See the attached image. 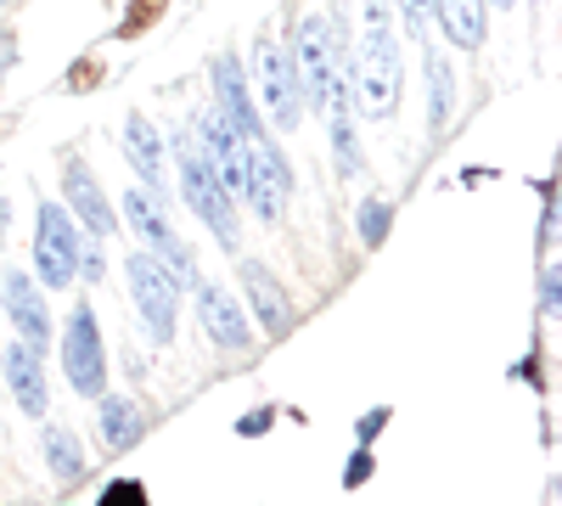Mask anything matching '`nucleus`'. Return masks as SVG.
Here are the masks:
<instances>
[{"instance_id": "f257e3e1", "label": "nucleus", "mask_w": 562, "mask_h": 506, "mask_svg": "<svg viewBox=\"0 0 562 506\" xmlns=\"http://www.w3.org/2000/svg\"><path fill=\"white\" fill-rule=\"evenodd\" d=\"M400 40H394V12L389 0H366V40L355 57V102L366 119H394L400 108Z\"/></svg>"}, {"instance_id": "f03ea898", "label": "nucleus", "mask_w": 562, "mask_h": 506, "mask_svg": "<svg viewBox=\"0 0 562 506\" xmlns=\"http://www.w3.org/2000/svg\"><path fill=\"white\" fill-rule=\"evenodd\" d=\"M175 153H180V192H186V203H192V214L214 232L220 248H237L243 243V225H237V209H231V192L214 180V169L198 158L192 135H175Z\"/></svg>"}, {"instance_id": "7ed1b4c3", "label": "nucleus", "mask_w": 562, "mask_h": 506, "mask_svg": "<svg viewBox=\"0 0 562 506\" xmlns=\"http://www.w3.org/2000/svg\"><path fill=\"white\" fill-rule=\"evenodd\" d=\"M124 220H130L135 243H147V254L175 276V282H192V276H198V270H192V248L175 237L169 209H164V198H158L153 187H130V192H124Z\"/></svg>"}, {"instance_id": "20e7f679", "label": "nucleus", "mask_w": 562, "mask_h": 506, "mask_svg": "<svg viewBox=\"0 0 562 506\" xmlns=\"http://www.w3.org/2000/svg\"><path fill=\"white\" fill-rule=\"evenodd\" d=\"M124 276H130L135 315L147 321L153 344H169V338H175V321H180V282H175V276H169L153 254H130Z\"/></svg>"}, {"instance_id": "39448f33", "label": "nucleus", "mask_w": 562, "mask_h": 506, "mask_svg": "<svg viewBox=\"0 0 562 506\" xmlns=\"http://www.w3.org/2000/svg\"><path fill=\"white\" fill-rule=\"evenodd\" d=\"M63 366H68L74 394H85V400L108 394V344H102V327H97V310L90 304H74L68 327H63Z\"/></svg>"}, {"instance_id": "423d86ee", "label": "nucleus", "mask_w": 562, "mask_h": 506, "mask_svg": "<svg viewBox=\"0 0 562 506\" xmlns=\"http://www.w3.org/2000/svg\"><path fill=\"white\" fill-rule=\"evenodd\" d=\"M34 270H40V288H68L79 276V225L68 220L63 203H40L34 220Z\"/></svg>"}, {"instance_id": "0eeeda50", "label": "nucleus", "mask_w": 562, "mask_h": 506, "mask_svg": "<svg viewBox=\"0 0 562 506\" xmlns=\"http://www.w3.org/2000/svg\"><path fill=\"white\" fill-rule=\"evenodd\" d=\"M254 79H259V102H265L270 124L276 130H299L304 97H299V79H293V63H288V52H281V40L259 34V45H254Z\"/></svg>"}, {"instance_id": "6e6552de", "label": "nucleus", "mask_w": 562, "mask_h": 506, "mask_svg": "<svg viewBox=\"0 0 562 506\" xmlns=\"http://www.w3.org/2000/svg\"><path fill=\"white\" fill-rule=\"evenodd\" d=\"M192 147L198 158L214 169V180L231 192V198H243V158H248V135L231 124L225 113H198L192 119Z\"/></svg>"}, {"instance_id": "1a4fd4ad", "label": "nucleus", "mask_w": 562, "mask_h": 506, "mask_svg": "<svg viewBox=\"0 0 562 506\" xmlns=\"http://www.w3.org/2000/svg\"><path fill=\"white\" fill-rule=\"evenodd\" d=\"M288 192H293L288 158H281L265 135H259V142H248V158H243V198L254 203V214H259L265 225L281 220V209H288Z\"/></svg>"}, {"instance_id": "9d476101", "label": "nucleus", "mask_w": 562, "mask_h": 506, "mask_svg": "<svg viewBox=\"0 0 562 506\" xmlns=\"http://www.w3.org/2000/svg\"><path fill=\"white\" fill-rule=\"evenodd\" d=\"M0 299H7V315H12V333L18 344L40 349L45 355V338H52V315H45V288L23 270H7L0 276Z\"/></svg>"}, {"instance_id": "9b49d317", "label": "nucleus", "mask_w": 562, "mask_h": 506, "mask_svg": "<svg viewBox=\"0 0 562 506\" xmlns=\"http://www.w3.org/2000/svg\"><path fill=\"white\" fill-rule=\"evenodd\" d=\"M63 198H68L74 220H79L97 243H108V237L119 232V214H113V203L102 198V180H97V169H90V164L68 158V169H63Z\"/></svg>"}, {"instance_id": "f8f14e48", "label": "nucleus", "mask_w": 562, "mask_h": 506, "mask_svg": "<svg viewBox=\"0 0 562 506\" xmlns=\"http://www.w3.org/2000/svg\"><path fill=\"white\" fill-rule=\"evenodd\" d=\"M198 288V315H203V333L220 344V349H231V355H243L248 344H254V327H248V310L231 299L220 282H192Z\"/></svg>"}, {"instance_id": "ddd939ff", "label": "nucleus", "mask_w": 562, "mask_h": 506, "mask_svg": "<svg viewBox=\"0 0 562 506\" xmlns=\"http://www.w3.org/2000/svg\"><path fill=\"white\" fill-rule=\"evenodd\" d=\"M0 372H7L12 400L29 411V417H40V423H45V411H52V389H45L40 349H29V344H7V349H0Z\"/></svg>"}, {"instance_id": "4468645a", "label": "nucleus", "mask_w": 562, "mask_h": 506, "mask_svg": "<svg viewBox=\"0 0 562 506\" xmlns=\"http://www.w3.org/2000/svg\"><path fill=\"white\" fill-rule=\"evenodd\" d=\"M214 97H220V113L231 119V124H237L243 135H248V142H259V135H265V124H259V108H254V97H248V79H243V63L237 57H214Z\"/></svg>"}, {"instance_id": "2eb2a0df", "label": "nucleus", "mask_w": 562, "mask_h": 506, "mask_svg": "<svg viewBox=\"0 0 562 506\" xmlns=\"http://www.w3.org/2000/svg\"><path fill=\"white\" fill-rule=\"evenodd\" d=\"M288 63H293V79H299V97L321 108V85H326V18L310 12V18L299 23Z\"/></svg>"}, {"instance_id": "dca6fc26", "label": "nucleus", "mask_w": 562, "mask_h": 506, "mask_svg": "<svg viewBox=\"0 0 562 506\" xmlns=\"http://www.w3.org/2000/svg\"><path fill=\"white\" fill-rule=\"evenodd\" d=\"M243 293H248V304H254V315H259V327L270 333V338H281L293 327V304H288V293H281V282L259 265V259H243Z\"/></svg>"}, {"instance_id": "f3484780", "label": "nucleus", "mask_w": 562, "mask_h": 506, "mask_svg": "<svg viewBox=\"0 0 562 506\" xmlns=\"http://www.w3.org/2000/svg\"><path fill=\"white\" fill-rule=\"evenodd\" d=\"M124 158H130V169L140 175V187H164V175H169V164H164V135H158V124L147 119V113H130L124 119Z\"/></svg>"}, {"instance_id": "a211bd4d", "label": "nucleus", "mask_w": 562, "mask_h": 506, "mask_svg": "<svg viewBox=\"0 0 562 506\" xmlns=\"http://www.w3.org/2000/svg\"><path fill=\"white\" fill-rule=\"evenodd\" d=\"M434 18L445 29V40L456 45V52H479L484 45V0H434Z\"/></svg>"}, {"instance_id": "6ab92c4d", "label": "nucleus", "mask_w": 562, "mask_h": 506, "mask_svg": "<svg viewBox=\"0 0 562 506\" xmlns=\"http://www.w3.org/2000/svg\"><path fill=\"white\" fill-rule=\"evenodd\" d=\"M97 423H102V445H108V450H130V445L140 439V405L124 400V394H102Z\"/></svg>"}, {"instance_id": "aec40b11", "label": "nucleus", "mask_w": 562, "mask_h": 506, "mask_svg": "<svg viewBox=\"0 0 562 506\" xmlns=\"http://www.w3.org/2000/svg\"><path fill=\"white\" fill-rule=\"evenodd\" d=\"M450 113H456V68L450 57H428V130L445 135L450 130Z\"/></svg>"}, {"instance_id": "412c9836", "label": "nucleus", "mask_w": 562, "mask_h": 506, "mask_svg": "<svg viewBox=\"0 0 562 506\" xmlns=\"http://www.w3.org/2000/svg\"><path fill=\"white\" fill-rule=\"evenodd\" d=\"M40 445H45V468H52V479H57V484H74V479L85 473V450H79L74 428L52 423V428L40 434Z\"/></svg>"}, {"instance_id": "4be33fe9", "label": "nucleus", "mask_w": 562, "mask_h": 506, "mask_svg": "<svg viewBox=\"0 0 562 506\" xmlns=\"http://www.w3.org/2000/svg\"><path fill=\"white\" fill-rule=\"evenodd\" d=\"M355 225H360V243H366V248H383V243H389V225H394V203H389V198H360Z\"/></svg>"}, {"instance_id": "5701e85b", "label": "nucleus", "mask_w": 562, "mask_h": 506, "mask_svg": "<svg viewBox=\"0 0 562 506\" xmlns=\"http://www.w3.org/2000/svg\"><path fill=\"white\" fill-rule=\"evenodd\" d=\"M164 7H169V0H130V12H124V23H119V40L147 34V29L164 18Z\"/></svg>"}, {"instance_id": "b1692460", "label": "nucleus", "mask_w": 562, "mask_h": 506, "mask_svg": "<svg viewBox=\"0 0 562 506\" xmlns=\"http://www.w3.org/2000/svg\"><path fill=\"white\" fill-rule=\"evenodd\" d=\"M333 153H338V175H355L360 169V142H355V124L349 119H333Z\"/></svg>"}, {"instance_id": "393cba45", "label": "nucleus", "mask_w": 562, "mask_h": 506, "mask_svg": "<svg viewBox=\"0 0 562 506\" xmlns=\"http://www.w3.org/2000/svg\"><path fill=\"white\" fill-rule=\"evenodd\" d=\"M394 7H400L405 34H422V29H428V18H434V0H394Z\"/></svg>"}, {"instance_id": "a878e982", "label": "nucleus", "mask_w": 562, "mask_h": 506, "mask_svg": "<svg viewBox=\"0 0 562 506\" xmlns=\"http://www.w3.org/2000/svg\"><path fill=\"white\" fill-rule=\"evenodd\" d=\"M79 270L90 276V282H102V270H108V265H102V254H97V248H90V254L79 248Z\"/></svg>"}, {"instance_id": "bb28decb", "label": "nucleus", "mask_w": 562, "mask_h": 506, "mask_svg": "<svg viewBox=\"0 0 562 506\" xmlns=\"http://www.w3.org/2000/svg\"><path fill=\"white\" fill-rule=\"evenodd\" d=\"M540 310L557 315V270H546V282H540Z\"/></svg>"}, {"instance_id": "cd10ccee", "label": "nucleus", "mask_w": 562, "mask_h": 506, "mask_svg": "<svg viewBox=\"0 0 562 506\" xmlns=\"http://www.w3.org/2000/svg\"><path fill=\"white\" fill-rule=\"evenodd\" d=\"M74 90H85V85H102V68L97 63H85V68H74V79H68Z\"/></svg>"}, {"instance_id": "c85d7f7f", "label": "nucleus", "mask_w": 562, "mask_h": 506, "mask_svg": "<svg viewBox=\"0 0 562 506\" xmlns=\"http://www.w3.org/2000/svg\"><path fill=\"white\" fill-rule=\"evenodd\" d=\"M265 423H270V411H254V417L243 423V434H265Z\"/></svg>"}, {"instance_id": "c756f323", "label": "nucleus", "mask_w": 562, "mask_h": 506, "mask_svg": "<svg viewBox=\"0 0 562 506\" xmlns=\"http://www.w3.org/2000/svg\"><path fill=\"white\" fill-rule=\"evenodd\" d=\"M12 57H18V52H12V40H0V74L12 68Z\"/></svg>"}, {"instance_id": "7c9ffc66", "label": "nucleus", "mask_w": 562, "mask_h": 506, "mask_svg": "<svg viewBox=\"0 0 562 506\" xmlns=\"http://www.w3.org/2000/svg\"><path fill=\"white\" fill-rule=\"evenodd\" d=\"M7 225H12V209H7V203H0V237H7Z\"/></svg>"}, {"instance_id": "2f4dec72", "label": "nucleus", "mask_w": 562, "mask_h": 506, "mask_svg": "<svg viewBox=\"0 0 562 506\" xmlns=\"http://www.w3.org/2000/svg\"><path fill=\"white\" fill-rule=\"evenodd\" d=\"M495 7H512V0H495Z\"/></svg>"}, {"instance_id": "473e14b6", "label": "nucleus", "mask_w": 562, "mask_h": 506, "mask_svg": "<svg viewBox=\"0 0 562 506\" xmlns=\"http://www.w3.org/2000/svg\"><path fill=\"white\" fill-rule=\"evenodd\" d=\"M0 7H7V0H0Z\"/></svg>"}]
</instances>
